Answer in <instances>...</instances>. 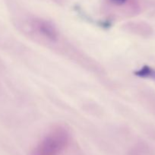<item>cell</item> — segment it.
Listing matches in <instances>:
<instances>
[{
	"label": "cell",
	"instance_id": "6da1fadb",
	"mask_svg": "<svg viewBox=\"0 0 155 155\" xmlns=\"http://www.w3.org/2000/svg\"><path fill=\"white\" fill-rule=\"evenodd\" d=\"M35 26L39 32L50 41H56L59 38L57 30L50 22L42 19H37L35 21Z\"/></svg>",
	"mask_w": 155,
	"mask_h": 155
},
{
	"label": "cell",
	"instance_id": "7a4b0ae2",
	"mask_svg": "<svg viewBox=\"0 0 155 155\" xmlns=\"http://www.w3.org/2000/svg\"><path fill=\"white\" fill-rule=\"evenodd\" d=\"M135 74L143 78H150L155 81V69L148 65H144L141 69L135 71Z\"/></svg>",
	"mask_w": 155,
	"mask_h": 155
},
{
	"label": "cell",
	"instance_id": "3957f363",
	"mask_svg": "<svg viewBox=\"0 0 155 155\" xmlns=\"http://www.w3.org/2000/svg\"><path fill=\"white\" fill-rule=\"evenodd\" d=\"M110 1L116 5H122L126 3L127 0H110Z\"/></svg>",
	"mask_w": 155,
	"mask_h": 155
}]
</instances>
